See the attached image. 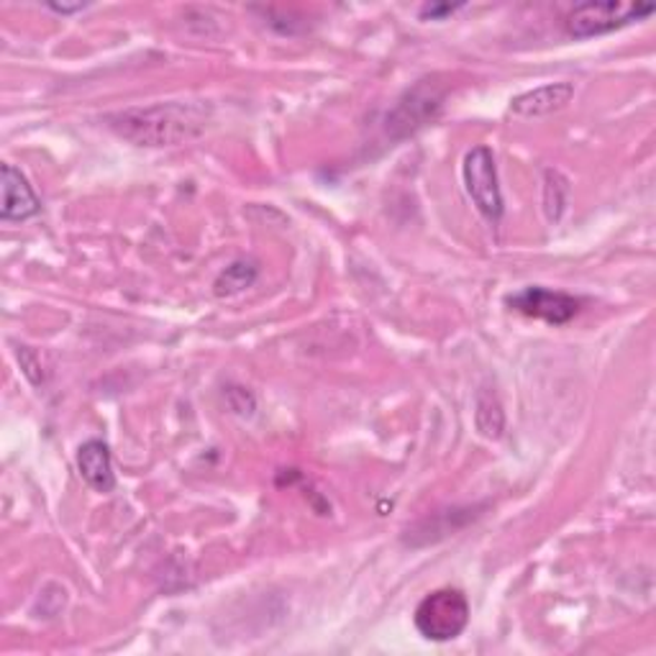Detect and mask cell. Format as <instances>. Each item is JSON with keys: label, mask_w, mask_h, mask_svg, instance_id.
Returning <instances> with one entry per match:
<instances>
[{"label": "cell", "mask_w": 656, "mask_h": 656, "mask_svg": "<svg viewBox=\"0 0 656 656\" xmlns=\"http://www.w3.org/2000/svg\"><path fill=\"white\" fill-rule=\"evenodd\" d=\"M110 129L136 147H173L206 129V108L193 104L134 108L110 118Z\"/></svg>", "instance_id": "cell-1"}, {"label": "cell", "mask_w": 656, "mask_h": 656, "mask_svg": "<svg viewBox=\"0 0 656 656\" xmlns=\"http://www.w3.org/2000/svg\"><path fill=\"white\" fill-rule=\"evenodd\" d=\"M49 8L57 13H75V11H82V3H75V6H65V3H49Z\"/></svg>", "instance_id": "cell-14"}, {"label": "cell", "mask_w": 656, "mask_h": 656, "mask_svg": "<svg viewBox=\"0 0 656 656\" xmlns=\"http://www.w3.org/2000/svg\"><path fill=\"white\" fill-rule=\"evenodd\" d=\"M474 419H477V429L484 439H500L502 437V429H506V413H502V405L498 395L492 393V390H480V395H477V411H474Z\"/></svg>", "instance_id": "cell-9"}, {"label": "cell", "mask_w": 656, "mask_h": 656, "mask_svg": "<svg viewBox=\"0 0 656 656\" xmlns=\"http://www.w3.org/2000/svg\"><path fill=\"white\" fill-rule=\"evenodd\" d=\"M654 13L652 3H620V0H608V3H582L567 16V33L575 39H593L624 29L628 23L642 21Z\"/></svg>", "instance_id": "cell-3"}, {"label": "cell", "mask_w": 656, "mask_h": 656, "mask_svg": "<svg viewBox=\"0 0 656 656\" xmlns=\"http://www.w3.org/2000/svg\"><path fill=\"white\" fill-rule=\"evenodd\" d=\"M510 309L528 315V319L547 321L551 326H565L582 311V301L569 293H559V290L547 287H526L521 293L508 295L506 301Z\"/></svg>", "instance_id": "cell-5"}, {"label": "cell", "mask_w": 656, "mask_h": 656, "mask_svg": "<svg viewBox=\"0 0 656 656\" xmlns=\"http://www.w3.org/2000/svg\"><path fill=\"white\" fill-rule=\"evenodd\" d=\"M78 470L82 474V480L90 484L96 492H114L116 488V474H114V464H110V451L104 444V441L90 439L85 441L78 451Z\"/></svg>", "instance_id": "cell-8"}, {"label": "cell", "mask_w": 656, "mask_h": 656, "mask_svg": "<svg viewBox=\"0 0 656 656\" xmlns=\"http://www.w3.org/2000/svg\"><path fill=\"white\" fill-rule=\"evenodd\" d=\"M544 193H547V216L549 221H559L561 210L567 206V180L557 173H547V187H544Z\"/></svg>", "instance_id": "cell-11"}, {"label": "cell", "mask_w": 656, "mask_h": 656, "mask_svg": "<svg viewBox=\"0 0 656 656\" xmlns=\"http://www.w3.org/2000/svg\"><path fill=\"white\" fill-rule=\"evenodd\" d=\"M41 210L37 193L31 190L27 177L13 165L0 167V218L3 221H27Z\"/></svg>", "instance_id": "cell-6"}, {"label": "cell", "mask_w": 656, "mask_h": 656, "mask_svg": "<svg viewBox=\"0 0 656 656\" xmlns=\"http://www.w3.org/2000/svg\"><path fill=\"white\" fill-rule=\"evenodd\" d=\"M415 628L429 642H451L470 624V600L462 590L441 587L425 595L415 608Z\"/></svg>", "instance_id": "cell-2"}, {"label": "cell", "mask_w": 656, "mask_h": 656, "mask_svg": "<svg viewBox=\"0 0 656 656\" xmlns=\"http://www.w3.org/2000/svg\"><path fill=\"white\" fill-rule=\"evenodd\" d=\"M459 8L462 6H451V3H429V6H423L421 8V19H425V21H441V19H447V16H451V13H457Z\"/></svg>", "instance_id": "cell-13"}, {"label": "cell", "mask_w": 656, "mask_h": 656, "mask_svg": "<svg viewBox=\"0 0 656 656\" xmlns=\"http://www.w3.org/2000/svg\"><path fill=\"white\" fill-rule=\"evenodd\" d=\"M254 280H257V264L238 260L234 264H228V267L221 272L213 290H216L218 297H228V295L242 293V290H246V287H252Z\"/></svg>", "instance_id": "cell-10"}, {"label": "cell", "mask_w": 656, "mask_h": 656, "mask_svg": "<svg viewBox=\"0 0 656 656\" xmlns=\"http://www.w3.org/2000/svg\"><path fill=\"white\" fill-rule=\"evenodd\" d=\"M19 362H21L23 374H27L33 385H41V380H45V374H41V362L37 360V354H33L29 346H19Z\"/></svg>", "instance_id": "cell-12"}, {"label": "cell", "mask_w": 656, "mask_h": 656, "mask_svg": "<svg viewBox=\"0 0 656 656\" xmlns=\"http://www.w3.org/2000/svg\"><path fill=\"white\" fill-rule=\"evenodd\" d=\"M464 185L477 210L488 221H500L502 195L498 185L496 157L488 147H474L464 157Z\"/></svg>", "instance_id": "cell-4"}, {"label": "cell", "mask_w": 656, "mask_h": 656, "mask_svg": "<svg viewBox=\"0 0 656 656\" xmlns=\"http://www.w3.org/2000/svg\"><path fill=\"white\" fill-rule=\"evenodd\" d=\"M572 98H575L572 82H551V85H544V88L528 90L523 92V96L510 100V110L523 118H539V116L554 114V110H561Z\"/></svg>", "instance_id": "cell-7"}]
</instances>
